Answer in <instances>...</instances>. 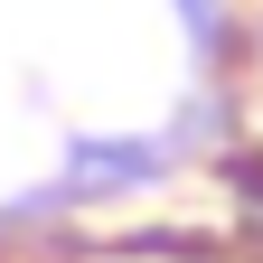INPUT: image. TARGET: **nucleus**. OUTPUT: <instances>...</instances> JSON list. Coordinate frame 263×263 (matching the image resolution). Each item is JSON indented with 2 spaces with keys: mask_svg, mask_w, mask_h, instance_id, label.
<instances>
[{
  "mask_svg": "<svg viewBox=\"0 0 263 263\" xmlns=\"http://www.w3.org/2000/svg\"><path fill=\"white\" fill-rule=\"evenodd\" d=\"M160 160L141 151V141H85L76 151V188H132V179H151Z\"/></svg>",
  "mask_w": 263,
  "mask_h": 263,
  "instance_id": "obj_1",
  "label": "nucleus"
}]
</instances>
